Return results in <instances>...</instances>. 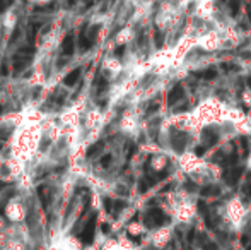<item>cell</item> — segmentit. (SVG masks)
Instances as JSON below:
<instances>
[{"label": "cell", "instance_id": "12", "mask_svg": "<svg viewBox=\"0 0 251 250\" xmlns=\"http://www.w3.org/2000/svg\"><path fill=\"white\" fill-rule=\"evenodd\" d=\"M101 250H125V249L120 244L118 238H106L101 244Z\"/></svg>", "mask_w": 251, "mask_h": 250}, {"label": "cell", "instance_id": "3", "mask_svg": "<svg viewBox=\"0 0 251 250\" xmlns=\"http://www.w3.org/2000/svg\"><path fill=\"white\" fill-rule=\"evenodd\" d=\"M224 218L227 223H231L234 228H239L245 223L246 218V207L239 199H231L224 207Z\"/></svg>", "mask_w": 251, "mask_h": 250}, {"label": "cell", "instance_id": "10", "mask_svg": "<svg viewBox=\"0 0 251 250\" xmlns=\"http://www.w3.org/2000/svg\"><path fill=\"white\" fill-rule=\"evenodd\" d=\"M149 165L154 171H162L166 167H168V154H166L164 151H157V153L152 154Z\"/></svg>", "mask_w": 251, "mask_h": 250}, {"label": "cell", "instance_id": "4", "mask_svg": "<svg viewBox=\"0 0 251 250\" xmlns=\"http://www.w3.org/2000/svg\"><path fill=\"white\" fill-rule=\"evenodd\" d=\"M224 41H226V38L222 31L212 29V31H205L203 34L197 36V47L205 52H215V50H219V48H222Z\"/></svg>", "mask_w": 251, "mask_h": 250}, {"label": "cell", "instance_id": "1", "mask_svg": "<svg viewBox=\"0 0 251 250\" xmlns=\"http://www.w3.org/2000/svg\"><path fill=\"white\" fill-rule=\"evenodd\" d=\"M27 173V167L10 154L0 156V182L2 184H19L21 178Z\"/></svg>", "mask_w": 251, "mask_h": 250}, {"label": "cell", "instance_id": "14", "mask_svg": "<svg viewBox=\"0 0 251 250\" xmlns=\"http://www.w3.org/2000/svg\"><path fill=\"white\" fill-rule=\"evenodd\" d=\"M82 250H101V245H89V247H84Z\"/></svg>", "mask_w": 251, "mask_h": 250}, {"label": "cell", "instance_id": "2", "mask_svg": "<svg viewBox=\"0 0 251 250\" xmlns=\"http://www.w3.org/2000/svg\"><path fill=\"white\" fill-rule=\"evenodd\" d=\"M23 110L10 111V113L0 117V140H10L19 125L23 124Z\"/></svg>", "mask_w": 251, "mask_h": 250}, {"label": "cell", "instance_id": "5", "mask_svg": "<svg viewBox=\"0 0 251 250\" xmlns=\"http://www.w3.org/2000/svg\"><path fill=\"white\" fill-rule=\"evenodd\" d=\"M173 226H159L146 235V244L155 250H162L171 242Z\"/></svg>", "mask_w": 251, "mask_h": 250}, {"label": "cell", "instance_id": "13", "mask_svg": "<svg viewBox=\"0 0 251 250\" xmlns=\"http://www.w3.org/2000/svg\"><path fill=\"white\" fill-rule=\"evenodd\" d=\"M29 2L40 3V5H45V3H50V2H53V0H29Z\"/></svg>", "mask_w": 251, "mask_h": 250}, {"label": "cell", "instance_id": "8", "mask_svg": "<svg viewBox=\"0 0 251 250\" xmlns=\"http://www.w3.org/2000/svg\"><path fill=\"white\" fill-rule=\"evenodd\" d=\"M0 21H2V29L3 34L9 36L17 26V21H19V14L16 12V9H9L0 16Z\"/></svg>", "mask_w": 251, "mask_h": 250}, {"label": "cell", "instance_id": "6", "mask_svg": "<svg viewBox=\"0 0 251 250\" xmlns=\"http://www.w3.org/2000/svg\"><path fill=\"white\" fill-rule=\"evenodd\" d=\"M118 129L122 130L125 136H137L140 130V113L133 108L123 111L122 118L118 122Z\"/></svg>", "mask_w": 251, "mask_h": 250}, {"label": "cell", "instance_id": "7", "mask_svg": "<svg viewBox=\"0 0 251 250\" xmlns=\"http://www.w3.org/2000/svg\"><path fill=\"white\" fill-rule=\"evenodd\" d=\"M101 69L106 76H109L113 81H116L123 72H125V63L120 60V58L111 57V55H109V57H106L104 60H102Z\"/></svg>", "mask_w": 251, "mask_h": 250}, {"label": "cell", "instance_id": "15", "mask_svg": "<svg viewBox=\"0 0 251 250\" xmlns=\"http://www.w3.org/2000/svg\"><path fill=\"white\" fill-rule=\"evenodd\" d=\"M246 163H248V168L251 170V153H250V156H248V161H246Z\"/></svg>", "mask_w": 251, "mask_h": 250}, {"label": "cell", "instance_id": "9", "mask_svg": "<svg viewBox=\"0 0 251 250\" xmlns=\"http://www.w3.org/2000/svg\"><path fill=\"white\" fill-rule=\"evenodd\" d=\"M135 40V31L132 26H125L116 33L115 36V45H128Z\"/></svg>", "mask_w": 251, "mask_h": 250}, {"label": "cell", "instance_id": "11", "mask_svg": "<svg viewBox=\"0 0 251 250\" xmlns=\"http://www.w3.org/2000/svg\"><path fill=\"white\" fill-rule=\"evenodd\" d=\"M126 235L128 237H144L147 235V228L142 221H130L126 224Z\"/></svg>", "mask_w": 251, "mask_h": 250}]
</instances>
